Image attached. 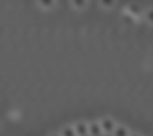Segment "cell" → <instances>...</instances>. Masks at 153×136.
Returning <instances> with one entry per match:
<instances>
[{"label":"cell","instance_id":"6","mask_svg":"<svg viewBox=\"0 0 153 136\" xmlns=\"http://www.w3.org/2000/svg\"><path fill=\"white\" fill-rule=\"evenodd\" d=\"M72 5H74V7H76V9H83L84 7L86 5V1H84V0H74V1H72Z\"/></svg>","mask_w":153,"mask_h":136},{"label":"cell","instance_id":"7","mask_svg":"<svg viewBox=\"0 0 153 136\" xmlns=\"http://www.w3.org/2000/svg\"><path fill=\"white\" fill-rule=\"evenodd\" d=\"M145 17H146L147 21L149 22L150 24H153V9H150L147 11L146 15H145Z\"/></svg>","mask_w":153,"mask_h":136},{"label":"cell","instance_id":"9","mask_svg":"<svg viewBox=\"0 0 153 136\" xmlns=\"http://www.w3.org/2000/svg\"><path fill=\"white\" fill-rule=\"evenodd\" d=\"M102 5L106 7H111L113 5V1H102Z\"/></svg>","mask_w":153,"mask_h":136},{"label":"cell","instance_id":"3","mask_svg":"<svg viewBox=\"0 0 153 136\" xmlns=\"http://www.w3.org/2000/svg\"><path fill=\"white\" fill-rule=\"evenodd\" d=\"M103 134L99 121H92L88 123V136H101Z\"/></svg>","mask_w":153,"mask_h":136},{"label":"cell","instance_id":"11","mask_svg":"<svg viewBox=\"0 0 153 136\" xmlns=\"http://www.w3.org/2000/svg\"><path fill=\"white\" fill-rule=\"evenodd\" d=\"M51 136H61V135H60V134H51Z\"/></svg>","mask_w":153,"mask_h":136},{"label":"cell","instance_id":"8","mask_svg":"<svg viewBox=\"0 0 153 136\" xmlns=\"http://www.w3.org/2000/svg\"><path fill=\"white\" fill-rule=\"evenodd\" d=\"M40 5L44 9H49L53 5V1H40Z\"/></svg>","mask_w":153,"mask_h":136},{"label":"cell","instance_id":"1","mask_svg":"<svg viewBox=\"0 0 153 136\" xmlns=\"http://www.w3.org/2000/svg\"><path fill=\"white\" fill-rule=\"evenodd\" d=\"M99 123H100L103 134H112L115 127H117L114 120L112 118H110V117H105V118H103Z\"/></svg>","mask_w":153,"mask_h":136},{"label":"cell","instance_id":"10","mask_svg":"<svg viewBox=\"0 0 153 136\" xmlns=\"http://www.w3.org/2000/svg\"><path fill=\"white\" fill-rule=\"evenodd\" d=\"M129 136H140V134H136V133H131Z\"/></svg>","mask_w":153,"mask_h":136},{"label":"cell","instance_id":"2","mask_svg":"<svg viewBox=\"0 0 153 136\" xmlns=\"http://www.w3.org/2000/svg\"><path fill=\"white\" fill-rule=\"evenodd\" d=\"M76 136H88V123L85 121H79L74 126Z\"/></svg>","mask_w":153,"mask_h":136},{"label":"cell","instance_id":"4","mask_svg":"<svg viewBox=\"0 0 153 136\" xmlns=\"http://www.w3.org/2000/svg\"><path fill=\"white\" fill-rule=\"evenodd\" d=\"M113 136H129L130 133L125 126H117L112 133Z\"/></svg>","mask_w":153,"mask_h":136},{"label":"cell","instance_id":"5","mask_svg":"<svg viewBox=\"0 0 153 136\" xmlns=\"http://www.w3.org/2000/svg\"><path fill=\"white\" fill-rule=\"evenodd\" d=\"M61 136H76V132H74V126H66L62 129L61 133H60Z\"/></svg>","mask_w":153,"mask_h":136}]
</instances>
